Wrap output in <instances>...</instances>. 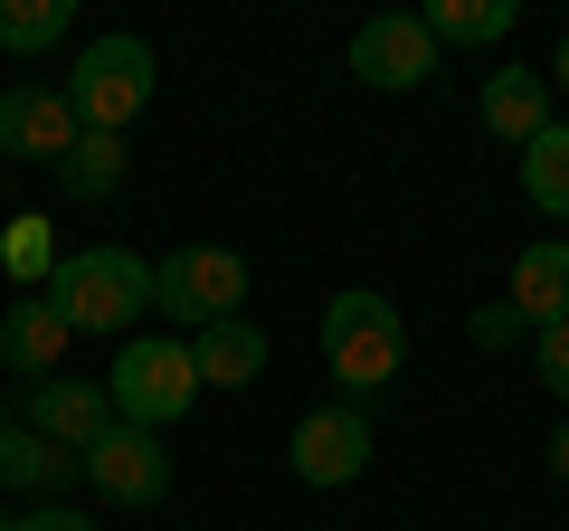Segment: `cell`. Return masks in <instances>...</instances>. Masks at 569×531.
I'll list each match as a JSON object with an SVG mask.
<instances>
[{
	"instance_id": "23",
	"label": "cell",
	"mask_w": 569,
	"mask_h": 531,
	"mask_svg": "<svg viewBox=\"0 0 569 531\" xmlns=\"http://www.w3.org/2000/svg\"><path fill=\"white\" fill-rule=\"evenodd\" d=\"M550 465H560V484H569V428H560V437H550Z\"/></svg>"
},
{
	"instance_id": "25",
	"label": "cell",
	"mask_w": 569,
	"mask_h": 531,
	"mask_svg": "<svg viewBox=\"0 0 569 531\" xmlns=\"http://www.w3.org/2000/svg\"><path fill=\"white\" fill-rule=\"evenodd\" d=\"M0 531H10V512H0Z\"/></svg>"
},
{
	"instance_id": "2",
	"label": "cell",
	"mask_w": 569,
	"mask_h": 531,
	"mask_svg": "<svg viewBox=\"0 0 569 531\" xmlns=\"http://www.w3.org/2000/svg\"><path fill=\"white\" fill-rule=\"evenodd\" d=\"M399 361H408V323H399L389 294L351 285V294H332V304H323V370L351 389V409H361L370 389L399 380Z\"/></svg>"
},
{
	"instance_id": "1",
	"label": "cell",
	"mask_w": 569,
	"mask_h": 531,
	"mask_svg": "<svg viewBox=\"0 0 569 531\" xmlns=\"http://www.w3.org/2000/svg\"><path fill=\"white\" fill-rule=\"evenodd\" d=\"M39 294L67 313V332H133V313H152V266L133 247H77Z\"/></svg>"
},
{
	"instance_id": "16",
	"label": "cell",
	"mask_w": 569,
	"mask_h": 531,
	"mask_svg": "<svg viewBox=\"0 0 569 531\" xmlns=\"http://www.w3.org/2000/svg\"><path fill=\"white\" fill-rule=\"evenodd\" d=\"M522 200L541 219H569V123H550L541 143H522Z\"/></svg>"
},
{
	"instance_id": "20",
	"label": "cell",
	"mask_w": 569,
	"mask_h": 531,
	"mask_svg": "<svg viewBox=\"0 0 569 531\" xmlns=\"http://www.w3.org/2000/svg\"><path fill=\"white\" fill-rule=\"evenodd\" d=\"M531 370H541V389H550V399H569V323H550L541 342H531Z\"/></svg>"
},
{
	"instance_id": "19",
	"label": "cell",
	"mask_w": 569,
	"mask_h": 531,
	"mask_svg": "<svg viewBox=\"0 0 569 531\" xmlns=\"http://www.w3.org/2000/svg\"><path fill=\"white\" fill-rule=\"evenodd\" d=\"M67 465H86V455H58L48 437H29V428H0V484H67Z\"/></svg>"
},
{
	"instance_id": "7",
	"label": "cell",
	"mask_w": 569,
	"mask_h": 531,
	"mask_svg": "<svg viewBox=\"0 0 569 531\" xmlns=\"http://www.w3.org/2000/svg\"><path fill=\"white\" fill-rule=\"evenodd\" d=\"M77 104H67V86H0V152L10 162H48L58 171L67 152H77Z\"/></svg>"
},
{
	"instance_id": "24",
	"label": "cell",
	"mask_w": 569,
	"mask_h": 531,
	"mask_svg": "<svg viewBox=\"0 0 569 531\" xmlns=\"http://www.w3.org/2000/svg\"><path fill=\"white\" fill-rule=\"evenodd\" d=\"M550 86H569V29H560V67H550Z\"/></svg>"
},
{
	"instance_id": "15",
	"label": "cell",
	"mask_w": 569,
	"mask_h": 531,
	"mask_svg": "<svg viewBox=\"0 0 569 531\" xmlns=\"http://www.w3.org/2000/svg\"><path fill=\"white\" fill-rule=\"evenodd\" d=\"M418 20H427V39H437V48H493V39H512L522 0H427Z\"/></svg>"
},
{
	"instance_id": "5",
	"label": "cell",
	"mask_w": 569,
	"mask_h": 531,
	"mask_svg": "<svg viewBox=\"0 0 569 531\" xmlns=\"http://www.w3.org/2000/svg\"><path fill=\"white\" fill-rule=\"evenodd\" d=\"M67 104H77L86 133H123V123L152 104V48L142 39H96L67 77Z\"/></svg>"
},
{
	"instance_id": "18",
	"label": "cell",
	"mask_w": 569,
	"mask_h": 531,
	"mask_svg": "<svg viewBox=\"0 0 569 531\" xmlns=\"http://www.w3.org/2000/svg\"><path fill=\"white\" fill-rule=\"evenodd\" d=\"M67 20H77V0H0V48L10 58H39V48L67 39Z\"/></svg>"
},
{
	"instance_id": "17",
	"label": "cell",
	"mask_w": 569,
	"mask_h": 531,
	"mask_svg": "<svg viewBox=\"0 0 569 531\" xmlns=\"http://www.w3.org/2000/svg\"><path fill=\"white\" fill-rule=\"evenodd\" d=\"M58 190H77V200H114V190H123V133H77V152L58 162Z\"/></svg>"
},
{
	"instance_id": "12",
	"label": "cell",
	"mask_w": 569,
	"mask_h": 531,
	"mask_svg": "<svg viewBox=\"0 0 569 531\" xmlns=\"http://www.w3.org/2000/svg\"><path fill=\"white\" fill-rule=\"evenodd\" d=\"M475 114H485V133L493 143H541L550 133V77H531V67H493L485 77V96H475Z\"/></svg>"
},
{
	"instance_id": "3",
	"label": "cell",
	"mask_w": 569,
	"mask_h": 531,
	"mask_svg": "<svg viewBox=\"0 0 569 531\" xmlns=\"http://www.w3.org/2000/svg\"><path fill=\"white\" fill-rule=\"evenodd\" d=\"M104 399H114L123 428H152L162 437L171 418H190V399H200V370H190V342H162V332H133V342L114 351V370H104Z\"/></svg>"
},
{
	"instance_id": "8",
	"label": "cell",
	"mask_w": 569,
	"mask_h": 531,
	"mask_svg": "<svg viewBox=\"0 0 569 531\" xmlns=\"http://www.w3.org/2000/svg\"><path fill=\"white\" fill-rule=\"evenodd\" d=\"M86 474H96L104 503H162V493H171V447L152 428H123V418H114V428L86 447Z\"/></svg>"
},
{
	"instance_id": "4",
	"label": "cell",
	"mask_w": 569,
	"mask_h": 531,
	"mask_svg": "<svg viewBox=\"0 0 569 531\" xmlns=\"http://www.w3.org/2000/svg\"><path fill=\"white\" fill-rule=\"evenodd\" d=\"M152 304H162L171 323H190V332L228 323V313L247 304V257L238 247H171V257L152 266Z\"/></svg>"
},
{
	"instance_id": "10",
	"label": "cell",
	"mask_w": 569,
	"mask_h": 531,
	"mask_svg": "<svg viewBox=\"0 0 569 531\" xmlns=\"http://www.w3.org/2000/svg\"><path fill=\"white\" fill-rule=\"evenodd\" d=\"M114 428V399H104V380H39L29 389V437H48L58 455H86L96 437Z\"/></svg>"
},
{
	"instance_id": "21",
	"label": "cell",
	"mask_w": 569,
	"mask_h": 531,
	"mask_svg": "<svg viewBox=\"0 0 569 531\" xmlns=\"http://www.w3.org/2000/svg\"><path fill=\"white\" fill-rule=\"evenodd\" d=\"M10 266H20V275H58V266H48V219H10Z\"/></svg>"
},
{
	"instance_id": "13",
	"label": "cell",
	"mask_w": 569,
	"mask_h": 531,
	"mask_svg": "<svg viewBox=\"0 0 569 531\" xmlns=\"http://www.w3.org/2000/svg\"><path fill=\"white\" fill-rule=\"evenodd\" d=\"M512 323H531V332L569 323V247L560 238H531L512 257Z\"/></svg>"
},
{
	"instance_id": "9",
	"label": "cell",
	"mask_w": 569,
	"mask_h": 531,
	"mask_svg": "<svg viewBox=\"0 0 569 531\" xmlns=\"http://www.w3.org/2000/svg\"><path fill=\"white\" fill-rule=\"evenodd\" d=\"M284 465L305 474L313 493L361 484V465H370V418H361V409H313L305 428H295V447H284Z\"/></svg>"
},
{
	"instance_id": "11",
	"label": "cell",
	"mask_w": 569,
	"mask_h": 531,
	"mask_svg": "<svg viewBox=\"0 0 569 531\" xmlns=\"http://www.w3.org/2000/svg\"><path fill=\"white\" fill-rule=\"evenodd\" d=\"M67 342H77V332H67V313L48 304V294H20V304L0 313V361L20 370V380H58Z\"/></svg>"
},
{
	"instance_id": "22",
	"label": "cell",
	"mask_w": 569,
	"mask_h": 531,
	"mask_svg": "<svg viewBox=\"0 0 569 531\" xmlns=\"http://www.w3.org/2000/svg\"><path fill=\"white\" fill-rule=\"evenodd\" d=\"M10 531H96V522H86V512H67V503H39V512H20Z\"/></svg>"
},
{
	"instance_id": "14",
	"label": "cell",
	"mask_w": 569,
	"mask_h": 531,
	"mask_svg": "<svg viewBox=\"0 0 569 531\" xmlns=\"http://www.w3.org/2000/svg\"><path fill=\"white\" fill-rule=\"evenodd\" d=\"M190 370H200V389H247V380H266V332L247 323V313H228V323L190 332Z\"/></svg>"
},
{
	"instance_id": "6",
	"label": "cell",
	"mask_w": 569,
	"mask_h": 531,
	"mask_svg": "<svg viewBox=\"0 0 569 531\" xmlns=\"http://www.w3.org/2000/svg\"><path fill=\"white\" fill-rule=\"evenodd\" d=\"M351 77L380 86V96H408V86L437 77V39H427L418 10H380V20L351 29Z\"/></svg>"
}]
</instances>
